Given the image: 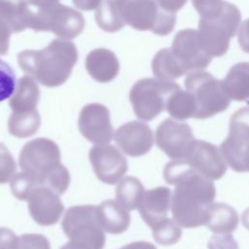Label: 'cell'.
<instances>
[{
	"instance_id": "6da1fadb",
	"label": "cell",
	"mask_w": 249,
	"mask_h": 249,
	"mask_svg": "<svg viewBox=\"0 0 249 249\" xmlns=\"http://www.w3.org/2000/svg\"><path fill=\"white\" fill-rule=\"evenodd\" d=\"M163 178L175 186L170 208L173 219L186 229L205 225L209 207L216 196L213 181L195 171L184 160L167 162Z\"/></svg>"
},
{
	"instance_id": "7a4b0ae2",
	"label": "cell",
	"mask_w": 249,
	"mask_h": 249,
	"mask_svg": "<svg viewBox=\"0 0 249 249\" xmlns=\"http://www.w3.org/2000/svg\"><path fill=\"white\" fill-rule=\"evenodd\" d=\"M18 163L22 171L29 174L38 186H46L59 196L70 184L68 169L60 162V151L49 138H35L22 147Z\"/></svg>"
},
{
	"instance_id": "3957f363",
	"label": "cell",
	"mask_w": 249,
	"mask_h": 249,
	"mask_svg": "<svg viewBox=\"0 0 249 249\" xmlns=\"http://www.w3.org/2000/svg\"><path fill=\"white\" fill-rule=\"evenodd\" d=\"M184 85L196 104L195 119L204 120L222 113L228 109L231 98L223 85V81L217 80L210 73L203 70L190 72Z\"/></svg>"
},
{
	"instance_id": "277c9868",
	"label": "cell",
	"mask_w": 249,
	"mask_h": 249,
	"mask_svg": "<svg viewBox=\"0 0 249 249\" xmlns=\"http://www.w3.org/2000/svg\"><path fill=\"white\" fill-rule=\"evenodd\" d=\"M240 21L239 9L230 2H225L218 16L208 19L199 18V39L203 49L212 58L222 56L228 52L230 41L238 31Z\"/></svg>"
},
{
	"instance_id": "5b68a950",
	"label": "cell",
	"mask_w": 249,
	"mask_h": 249,
	"mask_svg": "<svg viewBox=\"0 0 249 249\" xmlns=\"http://www.w3.org/2000/svg\"><path fill=\"white\" fill-rule=\"evenodd\" d=\"M70 241L87 249H103L106 238L98 219L96 206L76 205L68 208L61 223Z\"/></svg>"
},
{
	"instance_id": "8992f818",
	"label": "cell",
	"mask_w": 249,
	"mask_h": 249,
	"mask_svg": "<svg viewBox=\"0 0 249 249\" xmlns=\"http://www.w3.org/2000/svg\"><path fill=\"white\" fill-rule=\"evenodd\" d=\"M181 89L172 81L146 79L134 85L130 91V102L134 114L142 121H152L165 110L171 93Z\"/></svg>"
},
{
	"instance_id": "52a82bcc",
	"label": "cell",
	"mask_w": 249,
	"mask_h": 249,
	"mask_svg": "<svg viewBox=\"0 0 249 249\" xmlns=\"http://www.w3.org/2000/svg\"><path fill=\"white\" fill-rule=\"evenodd\" d=\"M157 146L171 160H183L196 140L192 127L186 123L165 119L156 129Z\"/></svg>"
},
{
	"instance_id": "ba28073f",
	"label": "cell",
	"mask_w": 249,
	"mask_h": 249,
	"mask_svg": "<svg viewBox=\"0 0 249 249\" xmlns=\"http://www.w3.org/2000/svg\"><path fill=\"white\" fill-rule=\"evenodd\" d=\"M89 158L96 177L108 185L119 183L128 168L125 157L110 144L93 146L89 150Z\"/></svg>"
},
{
	"instance_id": "9c48e42d",
	"label": "cell",
	"mask_w": 249,
	"mask_h": 249,
	"mask_svg": "<svg viewBox=\"0 0 249 249\" xmlns=\"http://www.w3.org/2000/svg\"><path fill=\"white\" fill-rule=\"evenodd\" d=\"M183 160L195 171L212 181L222 178L228 168L220 149L203 140L196 139Z\"/></svg>"
},
{
	"instance_id": "30bf717a",
	"label": "cell",
	"mask_w": 249,
	"mask_h": 249,
	"mask_svg": "<svg viewBox=\"0 0 249 249\" xmlns=\"http://www.w3.org/2000/svg\"><path fill=\"white\" fill-rule=\"evenodd\" d=\"M249 145V106L234 112L229 124V134L222 142L220 151L227 164L237 171L240 156Z\"/></svg>"
},
{
	"instance_id": "8fae6325",
	"label": "cell",
	"mask_w": 249,
	"mask_h": 249,
	"mask_svg": "<svg viewBox=\"0 0 249 249\" xmlns=\"http://www.w3.org/2000/svg\"><path fill=\"white\" fill-rule=\"evenodd\" d=\"M79 130L95 145L109 144L114 137V130L108 109L101 104L85 106L79 116Z\"/></svg>"
},
{
	"instance_id": "7c38bea8",
	"label": "cell",
	"mask_w": 249,
	"mask_h": 249,
	"mask_svg": "<svg viewBox=\"0 0 249 249\" xmlns=\"http://www.w3.org/2000/svg\"><path fill=\"white\" fill-rule=\"evenodd\" d=\"M171 50L188 72L203 70L212 60L202 47L197 30L192 28L180 30L175 35Z\"/></svg>"
},
{
	"instance_id": "4fadbf2b",
	"label": "cell",
	"mask_w": 249,
	"mask_h": 249,
	"mask_svg": "<svg viewBox=\"0 0 249 249\" xmlns=\"http://www.w3.org/2000/svg\"><path fill=\"white\" fill-rule=\"evenodd\" d=\"M26 201L32 219L41 226L56 224L64 209L59 195L46 186L35 187Z\"/></svg>"
},
{
	"instance_id": "5bb4252c",
	"label": "cell",
	"mask_w": 249,
	"mask_h": 249,
	"mask_svg": "<svg viewBox=\"0 0 249 249\" xmlns=\"http://www.w3.org/2000/svg\"><path fill=\"white\" fill-rule=\"evenodd\" d=\"M114 139L120 149L129 157L146 155L154 144L151 127L140 121H131L121 125L114 133Z\"/></svg>"
},
{
	"instance_id": "9a60e30c",
	"label": "cell",
	"mask_w": 249,
	"mask_h": 249,
	"mask_svg": "<svg viewBox=\"0 0 249 249\" xmlns=\"http://www.w3.org/2000/svg\"><path fill=\"white\" fill-rule=\"evenodd\" d=\"M172 193L167 187H158L144 192L138 210L146 225L154 228L167 218Z\"/></svg>"
},
{
	"instance_id": "2e32d148",
	"label": "cell",
	"mask_w": 249,
	"mask_h": 249,
	"mask_svg": "<svg viewBox=\"0 0 249 249\" xmlns=\"http://www.w3.org/2000/svg\"><path fill=\"white\" fill-rule=\"evenodd\" d=\"M97 219L104 231L111 234H120L125 231L130 225L129 211L117 199H106L96 206Z\"/></svg>"
},
{
	"instance_id": "e0dca14e",
	"label": "cell",
	"mask_w": 249,
	"mask_h": 249,
	"mask_svg": "<svg viewBox=\"0 0 249 249\" xmlns=\"http://www.w3.org/2000/svg\"><path fill=\"white\" fill-rule=\"evenodd\" d=\"M222 81L231 100L249 99V62H238L231 66Z\"/></svg>"
},
{
	"instance_id": "ac0fdd59",
	"label": "cell",
	"mask_w": 249,
	"mask_h": 249,
	"mask_svg": "<svg viewBox=\"0 0 249 249\" xmlns=\"http://www.w3.org/2000/svg\"><path fill=\"white\" fill-rule=\"evenodd\" d=\"M238 221V214L233 207L223 202L212 203L205 226L216 233H230L236 230Z\"/></svg>"
},
{
	"instance_id": "d6986e66",
	"label": "cell",
	"mask_w": 249,
	"mask_h": 249,
	"mask_svg": "<svg viewBox=\"0 0 249 249\" xmlns=\"http://www.w3.org/2000/svg\"><path fill=\"white\" fill-rule=\"evenodd\" d=\"M41 125V119L36 109L26 112H14L8 120L10 134L18 138L34 135Z\"/></svg>"
},
{
	"instance_id": "ffe728a7",
	"label": "cell",
	"mask_w": 249,
	"mask_h": 249,
	"mask_svg": "<svg viewBox=\"0 0 249 249\" xmlns=\"http://www.w3.org/2000/svg\"><path fill=\"white\" fill-rule=\"evenodd\" d=\"M153 69L157 77L166 81L178 79L188 73V70L175 56L171 49L162 50L157 54Z\"/></svg>"
},
{
	"instance_id": "44dd1931",
	"label": "cell",
	"mask_w": 249,
	"mask_h": 249,
	"mask_svg": "<svg viewBox=\"0 0 249 249\" xmlns=\"http://www.w3.org/2000/svg\"><path fill=\"white\" fill-rule=\"evenodd\" d=\"M145 189L139 179L133 176L123 178L116 188L117 200L128 211L138 208Z\"/></svg>"
},
{
	"instance_id": "7402d4cb",
	"label": "cell",
	"mask_w": 249,
	"mask_h": 249,
	"mask_svg": "<svg viewBox=\"0 0 249 249\" xmlns=\"http://www.w3.org/2000/svg\"><path fill=\"white\" fill-rule=\"evenodd\" d=\"M166 111L177 121H186L190 118H195L196 108L192 94L181 89L175 90L166 102Z\"/></svg>"
},
{
	"instance_id": "603a6c76",
	"label": "cell",
	"mask_w": 249,
	"mask_h": 249,
	"mask_svg": "<svg viewBox=\"0 0 249 249\" xmlns=\"http://www.w3.org/2000/svg\"><path fill=\"white\" fill-rule=\"evenodd\" d=\"M18 90L10 99V107L14 112H26L35 109L39 100V90L30 81H21Z\"/></svg>"
},
{
	"instance_id": "cb8c5ba5",
	"label": "cell",
	"mask_w": 249,
	"mask_h": 249,
	"mask_svg": "<svg viewBox=\"0 0 249 249\" xmlns=\"http://www.w3.org/2000/svg\"><path fill=\"white\" fill-rule=\"evenodd\" d=\"M152 230L155 241L165 246L177 243L182 234L181 226L174 219L170 218L164 219L152 228Z\"/></svg>"
},
{
	"instance_id": "d4e9b609",
	"label": "cell",
	"mask_w": 249,
	"mask_h": 249,
	"mask_svg": "<svg viewBox=\"0 0 249 249\" xmlns=\"http://www.w3.org/2000/svg\"><path fill=\"white\" fill-rule=\"evenodd\" d=\"M37 186L34 179L24 171L16 173L10 180L12 194L18 200H27L29 194Z\"/></svg>"
},
{
	"instance_id": "484cf974",
	"label": "cell",
	"mask_w": 249,
	"mask_h": 249,
	"mask_svg": "<svg viewBox=\"0 0 249 249\" xmlns=\"http://www.w3.org/2000/svg\"><path fill=\"white\" fill-rule=\"evenodd\" d=\"M17 83L14 69L0 58V102L14 95L17 89Z\"/></svg>"
},
{
	"instance_id": "4316f807",
	"label": "cell",
	"mask_w": 249,
	"mask_h": 249,
	"mask_svg": "<svg viewBox=\"0 0 249 249\" xmlns=\"http://www.w3.org/2000/svg\"><path fill=\"white\" fill-rule=\"evenodd\" d=\"M17 171V163L9 149L0 143V184L10 182Z\"/></svg>"
},
{
	"instance_id": "83f0119b",
	"label": "cell",
	"mask_w": 249,
	"mask_h": 249,
	"mask_svg": "<svg viewBox=\"0 0 249 249\" xmlns=\"http://www.w3.org/2000/svg\"><path fill=\"white\" fill-rule=\"evenodd\" d=\"M224 0H192L193 6L200 18L208 19L218 16L225 5Z\"/></svg>"
},
{
	"instance_id": "f1b7e54d",
	"label": "cell",
	"mask_w": 249,
	"mask_h": 249,
	"mask_svg": "<svg viewBox=\"0 0 249 249\" xmlns=\"http://www.w3.org/2000/svg\"><path fill=\"white\" fill-rule=\"evenodd\" d=\"M18 249H51V244L43 234L24 233L18 238Z\"/></svg>"
},
{
	"instance_id": "f546056e",
	"label": "cell",
	"mask_w": 249,
	"mask_h": 249,
	"mask_svg": "<svg viewBox=\"0 0 249 249\" xmlns=\"http://www.w3.org/2000/svg\"><path fill=\"white\" fill-rule=\"evenodd\" d=\"M208 249H239L236 240L229 233H216L211 236Z\"/></svg>"
},
{
	"instance_id": "4dcf8cb0",
	"label": "cell",
	"mask_w": 249,
	"mask_h": 249,
	"mask_svg": "<svg viewBox=\"0 0 249 249\" xmlns=\"http://www.w3.org/2000/svg\"><path fill=\"white\" fill-rule=\"evenodd\" d=\"M18 236L8 228H0V249H18Z\"/></svg>"
},
{
	"instance_id": "1f68e13d",
	"label": "cell",
	"mask_w": 249,
	"mask_h": 249,
	"mask_svg": "<svg viewBox=\"0 0 249 249\" xmlns=\"http://www.w3.org/2000/svg\"><path fill=\"white\" fill-rule=\"evenodd\" d=\"M237 40L240 46V49L249 53V18L245 19L238 28Z\"/></svg>"
},
{
	"instance_id": "d6a6232c",
	"label": "cell",
	"mask_w": 249,
	"mask_h": 249,
	"mask_svg": "<svg viewBox=\"0 0 249 249\" xmlns=\"http://www.w3.org/2000/svg\"><path fill=\"white\" fill-rule=\"evenodd\" d=\"M188 0H158L160 6L171 13H175L182 9Z\"/></svg>"
},
{
	"instance_id": "836d02e7",
	"label": "cell",
	"mask_w": 249,
	"mask_h": 249,
	"mask_svg": "<svg viewBox=\"0 0 249 249\" xmlns=\"http://www.w3.org/2000/svg\"><path fill=\"white\" fill-rule=\"evenodd\" d=\"M236 172H249V145L243 150Z\"/></svg>"
},
{
	"instance_id": "e575fe53",
	"label": "cell",
	"mask_w": 249,
	"mask_h": 249,
	"mask_svg": "<svg viewBox=\"0 0 249 249\" xmlns=\"http://www.w3.org/2000/svg\"><path fill=\"white\" fill-rule=\"evenodd\" d=\"M120 249H157V247L151 242L141 240V241H134L129 244H126Z\"/></svg>"
},
{
	"instance_id": "d590c367",
	"label": "cell",
	"mask_w": 249,
	"mask_h": 249,
	"mask_svg": "<svg viewBox=\"0 0 249 249\" xmlns=\"http://www.w3.org/2000/svg\"><path fill=\"white\" fill-rule=\"evenodd\" d=\"M241 222L242 225L249 230V208H247L246 210H244V212L241 215Z\"/></svg>"
}]
</instances>
